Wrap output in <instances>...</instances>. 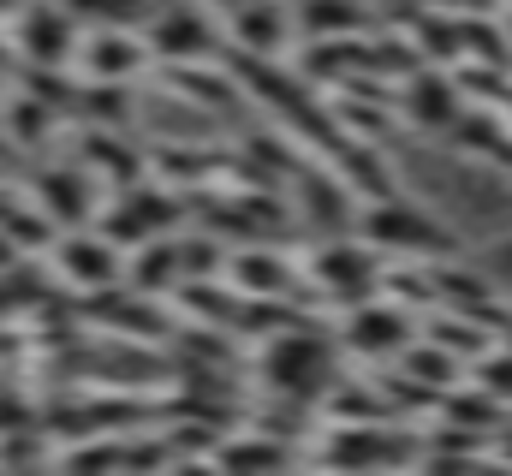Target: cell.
<instances>
[{
  "mask_svg": "<svg viewBox=\"0 0 512 476\" xmlns=\"http://www.w3.org/2000/svg\"><path fill=\"white\" fill-rule=\"evenodd\" d=\"M18 6H24V0H0V30H12V18H18Z\"/></svg>",
  "mask_w": 512,
  "mask_h": 476,
  "instance_id": "22",
  "label": "cell"
},
{
  "mask_svg": "<svg viewBox=\"0 0 512 476\" xmlns=\"http://www.w3.org/2000/svg\"><path fill=\"white\" fill-rule=\"evenodd\" d=\"M340 191H346V179H322V173H304L298 179V203H304L310 221H334L340 227L346 221V197Z\"/></svg>",
  "mask_w": 512,
  "mask_h": 476,
  "instance_id": "19",
  "label": "cell"
},
{
  "mask_svg": "<svg viewBox=\"0 0 512 476\" xmlns=\"http://www.w3.org/2000/svg\"><path fill=\"white\" fill-rule=\"evenodd\" d=\"M405 114L417 119V125H453V114H459V102H453L447 78L423 72V78H411V90H405Z\"/></svg>",
  "mask_w": 512,
  "mask_h": 476,
  "instance_id": "18",
  "label": "cell"
},
{
  "mask_svg": "<svg viewBox=\"0 0 512 476\" xmlns=\"http://www.w3.org/2000/svg\"><path fill=\"white\" fill-rule=\"evenodd\" d=\"M60 119H66V114H54L42 96H30V90H18V84H12V90H6V102H0V137H6L18 155H36V149L60 131Z\"/></svg>",
  "mask_w": 512,
  "mask_h": 476,
  "instance_id": "14",
  "label": "cell"
},
{
  "mask_svg": "<svg viewBox=\"0 0 512 476\" xmlns=\"http://www.w3.org/2000/svg\"><path fill=\"white\" fill-rule=\"evenodd\" d=\"M358 233L370 250H429V256H441V250H453L447 233L435 227V221H423L417 209H405L399 197H382V203H370L364 215H358Z\"/></svg>",
  "mask_w": 512,
  "mask_h": 476,
  "instance_id": "9",
  "label": "cell"
},
{
  "mask_svg": "<svg viewBox=\"0 0 512 476\" xmlns=\"http://www.w3.org/2000/svg\"><path fill=\"white\" fill-rule=\"evenodd\" d=\"M161 84L185 108H209V114H233L239 102V72H227L221 60H173L161 66Z\"/></svg>",
  "mask_w": 512,
  "mask_h": 476,
  "instance_id": "11",
  "label": "cell"
},
{
  "mask_svg": "<svg viewBox=\"0 0 512 476\" xmlns=\"http://www.w3.org/2000/svg\"><path fill=\"white\" fill-rule=\"evenodd\" d=\"M84 167L96 173V185L102 191H126V185H137L143 173H149V161H143V149L137 143H126V131H108V125H90L84 131Z\"/></svg>",
  "mask_w": 512,
  "mask_h": 476,
  "instance_id": "12",
  "label": "cell"
},
{
  "mask_svg": "<svg viewBox=\"0 0 512 476\" xmlns=\"http://www.w3.org/2000/svg\"><path fill=\"white\" fill-rule=\"evenodd\" d=\"M6 36H12V54L24 66H72L78 42H84V24L60 0H24Z\"/></svg>",
  "mask_w": 512,
  "mask_h": 476,
  "instance_id": "5",
  "label": "cell"
},
{
  "mask_svg": "<svg viewBox=\"0 0 512 476\" xmlns=\"http://www.w3.org/2000/svg\"><path fill=\"white\" fill-rule=\"evenodd\" d=\"M405 346H411V316L399 310V298H364V304H352L340 316V352L387 363Z\"/></svg>",
  "mask_w": 512,
  "mask_h": 476,
  "instance_id": "7",
  "label": "cell"
},
{
  "mask_svg": "<svg viewBox=\"0 0 512 476\" xmlns=\"http://www.w3.org/2000/svg\"><path fill=\"white\" fill-rule=\"evenodd\" d=\"M143 36H149L155 66H173V60H215V54H221V30H215L197 6H161Z\"/></svg>",
  "mask_w": 512,
  "mask_h": 476,
  "instance_id": "8",
  "label": "cell"
},
{
  "mask_svg": "<svg viewBox=\"0 0 512 476\" xmlns=\"http://www.w3.org/2000/svg\"><path fill=\"white\" fill-rule=\"evenodd\" d=\"M298 30L310 42L352 36V30H364V6H352V0H298Z\"/></svg>",
  "mask_w": 512,
  "mask_h": 476,
  "instance_id": "17",
  "label": "cell"
},
{
  "mask_svg": "<svg viewBox=\"0 0 512 476\" xmlns=\"http://www.w3.org/2000/svg\"><path fill=\"white\" fill-rule=\"evenodd\" d=\"M72 66L90 84H137L155 66V54H149V36L131 30V24H90V36L78 42Z\"/></svg>",
  "mask_w": 512,
  "mask_h": 476,
  "instance_id": "6",
  "label": "cell"
},
{
  "mask_svg": "<svg viewBox=\"0 0 512 476\" xmlns=\"http://www.w3.org/2000/svg\"><path fill=\"white\" fill-rule=\"evenodd\" d=\"M256 381L268 393H280V399H298V405L328 399V387H334V340L310 316L268 334L262 352H256Z\"/></svg>",
  "mask_w": 512,
  "mask_h": 476,
  "instance_id": "1",
  "label": "cell"
},
{
  "mask_svg": "<svg viewBox=\"0 0 512 476\" xmlns=\"http://www.w3.org/2000/svg\"><path fill=\"white\" fill-rule=\"evenodd\" d=\"M227 280L239 286V298H298V268L274 250V244H239V250H227Z\"/></svg>",
  "mask_w": 512,
  "mask_h": 476,
  "instance_id": "10",
  "label": "cell"
},
{
  "mask_svg": "<svg viewBox=\"0 0 512 476\" xmlns=\"http://www.w3.org/2000/svg\"><path fill=\"white\" fill-rule=\"evenodd\" d=\"M179 280H185V262H179V233L143 238L137 250H126V286H131V292L167 298V292H179Z\"/></svg>",
  "mask_w": 512,
  "mask_h": 476,
  "instance_id": "13",
  "label": "cell"
},
{
  "mask_svg": "<svg viewBox=\"0 0 512 476\" xmlns=\"http://www.w3.org/2000/svg\"><path fill=\"white\" fill-rule=\"evenodd\" d=\"M12 66H18V54H12V36L0 30V72H12Z\"/></svg>",
  "mask_w": 512,
  "mask_h": 476,
  "instance_id": "21",
  "label": "cell"
},
{
  "mask_svg": "<svg viewBox=\"0 0 512 476\" xmlns=\"http://www.w3.org/2000/svg\"><path fill=\"white\" fill-rule=\"evenodd\" d=\"M227 24H233V42L245 54L280 60V48H286V12H280V0H245L239 12H227Z\"/></svg>",
  "mask_w": 512,
  "mask_h": 476,
  "instance_id": "15",
  "label": "cell"
},
{
  "mask_svg": "<svg viewBox=\"0 0 512 476\" xmlns=\"http://www.w3.org/2000/svg\"><path fill=\"white\" fill-rule=\"evenodd\" d=\"M42 256H48V274H54L66 292H78V298H90V292H102V286H120V280H126V250H120L108 233H96V227L54 233Z\"/></svg>",
  "mask_w": 512,
  "mask_h": 476,
  "instance_id": "3",
  "label": "cell"
},
{
  "mask_svg": "<svg viewBox=\"0 0 512 476\" xmlns=\"http://www.w3.org/2000/svg\"><path fill=\"white\" fill-rule=\"evenodd\" d=\"M78 119H84V125H108V131L137 125V84H90V78H84Z\"/></svg>",
  "mask_w": 512,
  "mask_h": 476,
  "instance_id": "16",
  "label": "cell"
},
{
  "mask_svg": "<svg viewBox=\"0 0 512 476\" xmlns=\"http://www.w3.org/2000/svg\"><path fill=\"white\" fill-rule=\"evenodd\" d=\"M197 6H221V12H239L245 0H197Z\"/></svg>",
  "mask_w": 512,
  "mask_h": 476,
  "instance_id": "23",
  "label": "cell"
},
{
  "mask_svg": "<svg viewBox=\"0 0 512 476\" xmlns=\"http://www.w3.org/2000/svg\"><path fill=\"white\" fill-rule=\"evenodd\" d=\"M78 24H131L143 12V0H60Z\"/></svg>",
  "mask_w": 512,
  "mask_h": 476,
  "instance_id": "20",
  "label": "cell"
},
{
  "mask_svg": "<svg viewBox=\"0 0 512 476\" xmlns=\"http://www.w3.org/2000/svg\"><path fill=\"white\" fill-rule=\"evenodd\" d=\"M304 274H310L304 286H316V298L334 304V310H352V304H364V298L382 292V262L370 256L364 238H334V244L310 250Z\"/></svg>",
  "mask_w": 512,
  "mask_h": 476,
  "instance_id": "4",
  "label": "cell"
},
{
  "mask_svg": "<svg viewBox=\"0 0 512 476\" xmlns=\"http://www.w3.org/2000/svg\"><path fill=\"white\" fill-rule=\"evenodd\" d=\"M96 173L84 161H48V167H30L24 173V203L54 227V233H72V227H90L102 197H96Z\"/></svg>",
  "mask_w": 512,
  "mask_h": 476,
  "instance_id": "2",
  "label": "cell"
}]
</instances>
